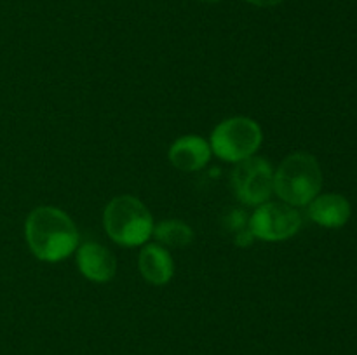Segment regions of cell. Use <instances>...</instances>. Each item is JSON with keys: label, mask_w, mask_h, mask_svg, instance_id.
<instances>
[{"label": "cell", "mask_w": 357, "mask_h": 355, "mask_svg": "<svg viewBox=\"0 0 357 355\" xmlns=\"http://www.w3.org/2000/svg\"><path fill=\"white\" fill-rule=\"evenodd\" d=\"M28 247L40 261L58 263L79 247V230L65 211L40 205L28 214L24 223Z\"/></svg>", "instance_id": "obj_1"}, {"label": "cell", "mask_w": 357, "mask_h": 355, "mask_svg": "<svg viewBox=\"0 0 357 355\" xmlns=\"http://www.w3.org/2000/svg\"><path fill=\"white\" fill-rule=\"evenodd\" d=\"M323 187V171L316 157L296 152L286 157L274 173V191L289 205H307Z\"/></svg>", "instance_id": "obj_2"}, {"label": "cell", "mask_w": 357, "mask_h": 355, "mask_svg": "<svg viewBox=\"0 0 357 355\" xmlns=\"http://www.w3.org/2000/svg\"><path fill=\"white\" fill-rule=\"evenodd\" d=\"M108 237L119 246H143L153 233V218L146 205L132 195L112 198L103 212Z\"/></svg>", "instance_id": "obj_3"}, {"label": "cell", "mask_w": 357, "mask_h": 355, "mask_svg": "<svg viewBox=\"0 0 357 355\" xmlns=\"http://www.w3.org/2000/svg\"><path fill=\"white\" fill-rule=\"evenodd\" d=\"M264 141L261 127L248 117H232L220 122L211 132V152L220 157L225 162H241L255 153L260 148Z\"/></svg>", "instance_id": "obj_4"}, {"label": "cell", "mask_w": 357, "mask_h": 355, "mask_svg": "<svg viewBox=\"0 0 357 355\" xmlns=\"http://www.w3.org/2000/svg\"><path fill=\"white\" fill-rule=\"evenodd\" d=\"M232 187L237 198L246 205H261L274 191V169L261 157L237 162L232 171Z\"/></svg>", "instance_id": "obj_5"}, {"label": "cell", "mask_w": 357, "mask_h": 355, "mask_svg": "<svg viewBox=\"0 0 357 355\" xmlns=\"http://www.w3.org/2000/svg\"><path fill=\"white\" fill-rule=\"evenodd\" d=\"M302 226V216L293 205L282 202H264L250 219V232L255 239L279 242L295 235Z\"/></svg>", "instance_id": "obj_6"}, {"label": "cell", "mask_w": 357, "mask_h": 355, "mask_svg": "<svg viewBox=\"0 0 357 355\" xmlns=\"http://www.w3.org/2000/svg\"><path fill=\"white\" fill-rule=\"evenodd\" d=\"M77 267L80 274L93 282H108L117 270L115 256L98 242H84L77 251Z\"/></svg>", "instance_id": "obj_7"}, {"label": "cell", "mask_w": 357, "mask_h": 355, "mask_svg": "<svg viewBox=\"0 0 357 355\" xmlns=\"http://www.w3.org/2000/svg\"><path fill=\"white\" fill-rule=\"evenodd\" d=\"M211 159V146L197 134L181 136L171 145L169 160L176 169L194 173L202 169Z\"/></svg>", "instance_id": "obj_8"}, {"label": "cell", "mask_w": 357, "mask_h": 355, "mask_svg": "<svg viewBox=\"0 0 357 355\" xmlns=\"http://www.w3.org/2000/svg\"><path fill=\"white\" fill-rule=\"evenodd\" d=\"M309 216L317 225L326 226V228H338V226H344L351 218V204L344 195H317L309 204Z\"/></svg>", "instance_id": "obj_9"}, {"label": "cell", "mask_w": 357, "mask_h": 355, "mask_svg": "<svg viewBox=\"0 0 357 355\" xmlns=\"http://www.w3.org/2000/svg\"><path fill=\"white\" fill-rule=\"evenodd\" d=\"M139 271L153 285H164L173 278L174 263L169 251L160 244H146L139 253Z\"/></svg>", "instance_id": "obj_10"}, {"label": "cell", "mask_w": 357, "mask_h": 355, "mask_svg": "<svg viewBox=\"0 0 357 355\" xmlns=\"http://www.w3.org/2000/svg\"><path fill=\"white\" fill-rule=\"evenodd\" d=\"M159 242L171 247H187L194 240V232L187 223L180 219H166L153 226V233Z\"/></svg>", "instance_id": "obj_11"}, {"label": "cell", "mask_w": 357, "mask_h": 355, "mask_svg": "<svg viewBox=\"0 0 357 355\" xmlns=\"http://www.w3.org/2000/svg\"><path fill=\"white\" fill-rule=\"evenodd\" d=\"M248 2L258 7H274V6H279L281 2H284V0H248Z\"/></svg>", "instance_id": "obj_12"}, {"label": "cell", "mask_w": 357, "mask_h": 355, "mask_svg": "<svg viewBox=\"0 0 357 355\" xmlns=\"http://www.w3.org/2000/svg\"><path fill=\"white\" fill-rule=\"evenodd\" d=\"M197 2H218V0H197Z\"/></svg>", "instance_id": "obj_13"}]
</instances>
